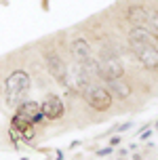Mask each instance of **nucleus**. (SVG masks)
<instances>
[{"label": "nucleus", "mask_w": 158, "mask_h": 160, "mask_svg": "<svg viewBox=\"0 0 158 160\" xmlns=\"http://www.w3.org/2000/svg\"><path fill=\"white\" fill-rule=\"evenodd\" d=\"M129 44L137 61L145 70L158 74V40L152 36L150 30L143 25H133L129 32Z\"/></svg>", "instance_id": "f257e3e1"}, {"label": "nucleus", "mask_w": 158, "mask_h": 160, "mask_svg": "<svg viewBox=\"0 0 158 160\" xmlns=\"http://www.w3.org/2000/svg\"><path fill=\"white\" fill-rule=\"evenodd\" d=\"M30 74L25 70H15L4 82V99H7L8 108H17L28 99L30 93Z\"/></svg>", "instance_id": "f03ea898"}, {"label": "nucleus", "mask_w": 158, "mask_h": 160, "mask_svg": "<svg viewBox=\"0 0 158 160\" xmlns=\"http://www.w3.org/2000/svg\"><path fill=\"white\" fill-rule=\"evenodd\" d=\"M80 95L84 97V101H87L93 110H97V112H105V110H110L112 99H114L110 91H108L105 87H101V84H97V82H89L87 88H84Z\"/></svg>", "instance_id": "7ed1b4c3"}, {"label": "nucleus", "mask_w": 158, "mask_h": 160, "mask_svg": "<svg viewBox=\"0 0 158 160\" xmlns=\"http://www.w3.org/2000/svg\"><path fill=\"white\" fill-rule=\"evenodd\" d=\"M99 65H101V80H112V78H122V74H125V68H122V61H120V57L110 51V48H105L99 57Z\"/></svg>", "instance_id": "20e7f679"}, {"label": "nucleus", "mask_w": 158, "mask_h": 160, "mask_svg": "<svg viewBox=\"0 0 158 160\" xmlns=\"http://www.w3.org/2000/svg\"><path fill=\"white\" fill-rule=\"evenodd\" d=\"M44 61H47V68H48V72H51V76L59 84L68 87V65H65V61L59 57V53H57L55 48L44 51Z\"/></svg>", "instance_id": "39448f33"}, {"label": "nucleus", "mask_w": 158, "mask_h": 160, "mask_svg": "<svg viewBox=\"0 0 158 160\" xmlns=\"http://www.w3.org/2000/svg\"><path fill=\"white\" fill-rule=\"evenodd\" d=\"M40 112L48 120H59L63 114H65V105H63L59 95H48L47 99L40 103Z\"/></svg>", "instance_id": "423d86ee"}, {"label": "nucleus", "mask_w": 158, "mask_h": 160, "mask_svg": "<svg viewBox=\"0 0 158 160\" xmlns=\"http://www.w3.org/2000/svg\"><path fill=\"white\" fill-rule=\"evenodd\" d=\"M72 57L78 61V63H84L93 57V51H91V44H89L84 38H76L72 42Z\"/></svg>", "instance_id": "0eeeda50"}, {"label": "nucleus", "mask_w": 158, "mask_h": 160, "mask_svg": "<svg viewBox=\"0 0 158 160\" xmlns=\"http://www.w3.org/2000/svg\"><path fill=\"white\" fill-rule=\"evenodd\" d=\"M105 84H108V91L112 93V97L126 99V97L131 95V84H129L125 78H112V80H105Z\"/></svg>", "instance_id": "6e6552de"}, {"label": "nucleus", "mask_w": 158, "mask_h": 160, "mask_svg": "<svg viewBox=\"0 0 158 160\" xmlns=\"http://www.w3.org/2000/svg\"><path fill=\"white\" fill-rule=\"evenodd\" d=\"M126 19L131 21L133 25H148V8L145 7H139V4H131V7H126L125 11Z\"/></svg>", "instance_id": "1a4fd4ad"}, {"label": "nucleus", "mask_w": 158, "mask_h": 160, "mask_svg": "<svg viewBox=\"0 0 158 160\" xmlns=\"http://www.w3.org/2000/svg\"><path fill=\"white\" fill-rule=\"evenodd\" d=\"M148 30L152 32V36L158 40V11L156 8H148Z\"/></svg>", "instance_id": "9d476101"}, {"label": "nucleus", "mask_w": 158, "mask_h": 160, "mask_svg": "<svg viewBox=\"0 0 158 160\" xmlns=\"http://www.w3.org/2000/svg\"><path fill=\"white\" fill-rule=\"evenodd\" d=\"M129 128H131V122H125V124L116 127V131H118V133H125V131H129Z\"/></svg>", "instance_id": "9b49d317"}, {"label": "nucleus", "mask_w": 158, "mask_h": 160, "mask_svg": "<svg viewBox=\"0 0 158 160\" xmlns=\"http://www.w3.org/2000/svg\"><path fill=\"white\" fill-rule=\"evenodd\" d=\"M110 145H120V133L116 137H112V139H110Z\"/></svg>", "instance_id": "f8f14e48"}, {"label": "nucleus", "mask_w": 158, "mask_h": 160, "mask_svg": "<svg viewBox=\"0 0 158 160\" xmlns=\"http://www.w3.org/2000/svg\"><path fill=\"white\" fill-rule=\"evenodd\" d=\"M110 152H112V148H103V150H99L97 154H99V156H108Z\"/></svg>", "instance_id": "ddd939ff"}, {"label": "nucleus", "mask_w": 158, "mask_h": 160, "mask_svg": "<svg viewBox=\"0 0 158 160\" xmlns=\"http://www.w3.org/2000/svg\"><path fill=\"white\" fill-rule=\"evenodd\" d=\"M156 128H158V122H156Z\"/></svg>", "instance_id": "4468645a"}, {"label": "nucleus", "mask_w": 158, "mask_h": 160, "mask_svg": "<svg viewBox=\"0 0 158 160\" xmlns=\"http://www.w3.org/2000/svg\"><path fill=\"white\" fill-rule=\"evenodd\" d=\"M21 160H28V158H21Z\"/></svg>", "instance_id": "2eb2a0df"}]
</instances>
